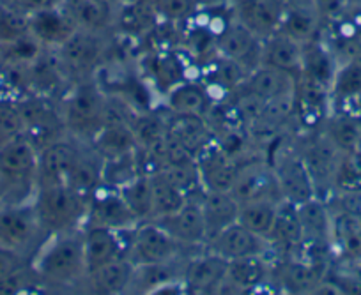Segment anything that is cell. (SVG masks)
I'll return each mask as SVG.
<instances>
[{
    "label": "cell",
    "instance_id": "obj_1",
    "mask_svg": "<svg viewBox=\"0 0 361 295\" xmlns=\"http://www.w3.org/2000/svg\"><path fill=\"white\" fill-rule=\"evenodd\" d=\"M32 270L37 280L50 287H73L85 280V256H83L82 230L57 232L36 249Z\"/></svg>",
    "mask_w": 361,
    "mask_h": 295
},
{
    "label": "cell",
    "instance_id": "obj_2",
    "mask_svg": "<svg viewBox=\"0 0 361 295\" xmlns=\"http://www.w3.org/2000/svg\"><path fill=\"white\" fill-rule=\"evenodd\" d=\"M89 199L66 182L41 184L34 191L32 206L44 232L57 234L85 225Z\"/></svg>",
    "mask_w": 361,
    "mask_h": 295
},
{
    "label": "cell",
    "instance_id": "obj_3",
    "mask_svg": "<svg viewBox=\"0 0 361 295\" xmlns=\"http://www.w3.org/2000/svg\"><path fill=\"white\" fill-rule=\"evenodd\" d=\"M36 144L25 134L0 144V184L4 187V202L32 200L37 187Z\"/></svg>",
    "mask_w": 361,
    "mask_h": 295
},
{
    "label": "cell",
    "instance_id": "obj_4",
    "mask_svg": "<svg viewBox=\"0 0 361 295\" xmlns=\"http://www.w3.org/2000/svg\"><path fill=\"white\" fill-rule=\"evenodd\" d=\"M109 99L96 82L83 80L68 92L64 101L66 127L78 137H89L105 124Z\"/></svg>",
    "mask_w": 361,
    "mask_h": 295
},
{
    "label": "cell",
    "instance_id": "obj_5",
    "mask_svg": "<svg viewBox=\"0 0 361 295\" xmlns=\"http://www.w3.org/2000/svg\"><path fill=\"white\" fill-rule=\"evenodd\" d=\"M43 232L32 200L0 202V246L29 256L30 251L37 249V241Z\"/></svg>",
    "mask_w": 361,
    "mask_h": 295
},
{
    "label": "cell",
    "instance_id": "obj_6",
    "mask_svg": "<svg viewBox=\"0 0 361 295\" xmlns=\"http://www.w3.org/2000/svg\"><path fill=\"white\" fill-rule=\"evenodd\" d=\"M267 163L275 173L276 186H279L282 200L293 203V206H300V203L317 196L314 180L305 166L300 151L282 147L276 151L275 158Z\"/></svg>",
    "mask_w": 361,
    "mask_h": 295
},
{
    "label": "cell",
    "instance_id": "obj_7",
    "mask_svg": "<svg viewBox=\"0 0 361 295\" xmlns=\"http://www.w3.org/2000/svg\"><path fill=\"white\" fill-rule=\"evenodd\" d=\"M180 244L166 234L154 220L142 221L131 230V241L128 246V256L135 265H152V263L173 262Z\"/></svg>",
    "mask_w": 361,
    "mask_h": 295
},
{
    "label": "cell",
    "instance_id": "obj_8",
    "mask_svg": "<svg viewBox=\"0 0 361 295\" xmlns=\"http://www.w3.org/2000/svg\"><path fill=\"white\" fill-rule=\"evenodd\" d=\"M85 225L106 227L117 232H131L138 225V220L128 209L119 191L102 186L90 194Z\"/></svg>",
    "mask_w": 361,
    "mask_h": 295
},
{
    "label": "cell",
    "instance_id": "obj_9",
    "mask_svg": "<svg viewBox=\"0 0 361 295\" xmlns=\"http://www.w3.org/2000/svg\"><path fill=\"white\" fill-rule=\"evenodd\" d=\"M228 260L216 251H207L190 260L180 272L183 288L190 294H213L224 288Z\"/></svg>",
    "mask_w": 361,
    "mask_h": 295
},
{
    "label": "cell",
    "instance_id": "obj_10",
    "mask_svg": "<svg viewBox=\"0 0 361 295\" xmlns=\"http://www.w3.org/2000/svg\"><path fill=\"white\" fill-rule=\"evenodd\" d=\"M202 186L209 191H232L238 179L239 163L218 145L216 140L197 154Z\"/></svg>",
    "mask_w": 361,
    "mask_h": 295
},
{
    "label": "cell",
    "instance_id": "obj_11",
    "mask_svg": "<svg viewBox=\"0 0 361 295\" xmlns=\"http://www.w3.org/2000/svg\"><path fill=\"white\" fill-rule=\"evenodd\" d=\"M239 203L257 199L282 200L275 173L267 161L239 163L238 179L231 191Z\"/></svg>",
    "mask_w": 361,
    "mask_h": 295
},
{
    "label": "cell",
    "instance_id": "obj_12",
    "mask_svg": "<svg viewBox=\"0 0 361 295\" xmlns=\"http://www.w3.org/2000/svg\"><path fill=\"white\" fill-rule=\"evenodd\" d=\"M199 199H188L186 206L180 207L177 213L154 220L180 246H199L206 244L207 241L206 220H204Z\"/></svg>",
    "mask_w": 361,
    "mask_h": 295
},
{
    "label": "cell",
    "instance_id": "obj_13",
    "mask_svg": "<svg viewBox=\"0 0 361 295\" xmlns=\"http://www.w3.org/2000/svg\"><path fill=\"white\" fill-rule=\"evenodd\" d=\"M287 0H234V18L259 39L280 29Z\"/></svg>",
    "mask_w": 361,
    "mask_h": 295
},
{
    "label": "cell",
    "instance_id": "obj_14",
    "mask_svg": "<svg viewBox=\"0 0 361 295\" xmlns=\"http://www.w3.org/2000/svg\"><path fill=\"white\" fill-rule=\"evenodd\" d=\"M206 244L211 251L220 253L227 260L241 256H266L271 249L267 239L259 237L238 221L213 235Z\"/></svg>",
    "mask_w": 361,
    "mask_h": 295
},
{
    "label": "cell",
    "instance_id": "obj_15",
    "mask_svg": "<svg viewBox=\"0 0 361 295\" xmlns=\"http://www.w3.org/2000/svg\"><path fill=\"white\" fill-rule=\"evenodd\" d=\"M123 232L112 230L106 227L85 225L82 230L83 256H85L87 274L96 270L98 267L128 255L126 246L121 239Z\"/></svg>",
    "mask_w": 361,
    "mask_h": 295
},
{
    "label": "cell",
    "instance_id": "obj_16",
    "mask_svg": "<svg viewBox=\"0 0 361 295\" xmlns=\"http://www.w3.org/2000/svg\"><path fill=\"white\" fill-rule=\"evenodd\" d=\"M82 156V149L66 140H54L44 145L37 158V186L68 182L73 168Z\"/></svg>",
    "mask_w": 361,
    "mask_h": 295
},
{
    "label": "cell",
    "instance_id": "obj_17",
    "mask_svg": "<svg viewBox=\"0 0 361 295\" xmlns=\"http://www.w3.org/2000/svg\"><path fill=\"white\" fill-rule=\"evenodd\" d=\"M300 154L314 180L315 191L335 184L336 168H338L342 152L324 133L307 142L305 147L300 149Z\"/></svg>",
    "mask_w": 361,
    "mask_h": 295
},
{
    "label": "cell",
    "instance_id": "obj_18",
    "mask_svg": "<svg viewBox=\"0 0 361 295\" xmlns=\"http://www.w3.org/2000/svg\"><path fill=\"white\" fill-rule=\"evenodd\" d=\"M260 41L262 39H259L252 30L246 29L235 18L214 34V48L220 57L241 62L246 68H248L250 57L260 58V50H262Z\"/></svg>",
    "mask_w": 361,
    "mask_h": 295
},
{
    "label": "cell",
    "instance_id": "obj_19",
    "mask_svg": "<svg viewBox=\"0 0 361 295\" xmlns=\"http://www.w3.org/2000/svg\"><path fill=\"white\" fill-rule=\"evenodd\" d=\"M90 147L102 159H116L137 154L138 142L130 120H106L90 138Z\"/></svg>",
    "mask_w": 361,
    "mask_h": 295
},
{
    "label": "cell",
    "instance_id": "obj_20",
    "mask_svg": "<svg viewBox=\"0 0 361 295\" xmlns=\"http://www.w3.org/2000/svg\"><path fill=\"white\" fill-rule=\"evenodd\" d=\"M29 34L41 46H61L76 30L75 23L69 20L61 6L43 9L27 16Z\"/></svg>",
    "mask_w": 361,
    "mask_h": 295
},
{
    "label": "cell",
    "instance_id": "obj_21",
    "mask_svg": "<svg viewBox=\"0 0 361 295\" xmlns=\"http://www.w3.org/2000/svg\"><path fill=\"white\" fill-rule=\"evenodd\" d=\"M62 62L75 71H87L102 58L105 44L102 34L76 29L61 46L57 48Z\"/></svg>",
    "mask_w": 361,
    "mask_h": 295
},
{
    "label": "cell",
    "instance_id": "obj_22",
    "mask_svg": "<svg viewBox=\"0 0 361 295\" xmlns=\"http://www.w3.org/2000/svg\"><path fill=\"white\" fill-rule=\"evenodd\" d=\"M61 8L76 29L105 32L116 20L114 0H62Z\"/></svg>",
    "mask_w": 361,
    "mask_h": 295
},
{
    "label": "cell",
    "instance_id": "obj_23",
    "mask_svg": "<svg viewBox=\"0 0 361 295\" xmlns=\"http://www.w3.org/2000/svg\"><path fill=\"white\" fill-rule=\"evenodd\" d=\"M243 87L255 94L257 97H260L262 101H271L276 97L296 94L298 76L273 68V65L259 64L250 71Z\"/></svg>",
    "mask_w": 361,
    "mask_h": 295
},
{
    "label": "cell",
    "instance_id": "obj_24",
    "mask_svg": "<svg viewBox=\"0 0 361 295\" xmlns=\"http://www.w3.org/2000/svg\"><path fill=\"white\" fill-rule=\"evenodd\" d=\"M321 18L322 16L319 9L315 8L314 0H305V2L287 0L279 30L305 44L315 39L319 25H321Z\"/></svg>",
    "mask_w": 361,
    "mask_h": 295
},
{
    "label": "cell",
    "instance_id": "obj_25",
    "mask_svg": "<svg viewBox=\"0 0 361 295\" xmlns=\"http://www.w3.org/2000/svg\"><path fill=\"white\" fill-rule=\"evenodd\" d=\"M166 134L179 142L197 158L204 147L214 140L213 131L206 123L204 115H190V113H170L165 119Z\"/></svg>",
    "mask_w": 361,
    "mask_h": 295
},
{
    "label": "cell",
    "instance_id": "obj_26",
    "mask_svg": "<svg viewBox=\"0 0 361 295\" xmlns=\"http://www.w3.org/2000/svg\"><path fill=\"white\" fill-rule=\"evenodd\" d=\"M200 207H202L204 220H206L207 241L218 232L227 228L228 225L235 223L239 216V200L231 191H209L204 189L200 196ZM206 241V242H207Z\"/></svg>",
    "mask_w": 361,
    "mask_h": 295
},
{
    "label": "cell",
    "instance_id": "obj_27",
    "mask_svg": "<svg viewBox=\"0 0 361 295\" xmlns=\"http://www.w3.org/2000/svg\"><path fill=\"white\" fill-rule=\"evenodd\" d=\"M296 211L303 230V246L322 248L333 241V218L317 196L296 206Z\"/></svg>",
    "mask_w": 361,
    "mask_h": 295
},
{
    "label": "cell",
    "instance_id": "obj_28",
    "mask_svg": "<svg viewBox=\"0 0 361 295\" xmlns=\"http://www.w3.org/2000/svg\"><path fill=\"white\" fill-rule=\"evenodd\" d=\"M262 50H260V64L273 65L282 71L300 75L301 57H303V44L293 39L287 34L276 30L275 34L264 37Z\"/></svg>",
    "mask_w": 361,
    "mask_h": 295
},
{
    "label": "cell",
    "instance_id": "obj_29",
    "mask_svg": "<svg viewBox=\"0 0 361 295\" xmlns=\"http://www.w3.org/2000/svg\"><path fill=\"white\" fill-rule=\"evenodd\" d=\"M137 265L130 256H121L87 274L85 280L96 291L102 294H123L133 287Z\"/></svg>",
    "mask_w": 361,
    "mask_h": 295
},
{
    "label": "cell",
    "instance_id": "obj_30",
    "mask_svg": "<svg viewBox=\"0 0 361 295\" xmlns=\"http://www.w3.org/2000/svg\"><path fill=\"white\" fill-rule=\"evenodd\" d=\"M322 263L314 260L290 258L279 265L276 280L279 284L293 294H312L315 287L322 281Z\"/></svg>",
    "mask_w": 361,
    "mask_h": 295
},
{
    "label": "cell",
    "instance_id": "obj_31",
    "mask_svg": "<svg viewBox=\"0 0 361 295\" xmlns=\"http://www.w3.org/2000/svg\"><path fill=\"white\" fill-rule=\"evenodd\" d=\"M267 277L269 265L266 256H241L228 260L224 287L234 288L235 291H253L266 284Z\"/></svg>",
    "mask_w": 361,
    "mask_h": 295
},
{
    "label": "cell",
    "instance_id": "obj_32",
    "mask_svg": "<svg viewBox=\"0 0 361 295\" xmlns=\"http://www.w3.org/2000/svg\"><path fill=\"white\" fill-rule=\"evenodd\" d=\"M271 248H282L286 251H296L303 246V230H301L300 218H298L296 206L280 200L279 214H276L275 227L267 237Z\"/></svg>",
    "mask_w": 361,
    "mask_h": 295
},
{
    "label": "cell",
    "instance_id": "obj_33",
    "mask_svg": "<svg viewBox=\"0 0 361 295\" xmlns=\"http://www.w3.org/2000/svg\"><path fill=\"white\" fill-rule=\"evenodd\" d=\"M280 200L275 199H257L243 202L239 206L238 223L248 228L259 237L267 239L271 235V230L275 227L276 214H279Z\"/></svg>",
    "mask_w": 361,
    "mask_h": 295
},
{
    "label": "cell",
    "instance_id": "obj_34",
    "mask_svg": "<svg viewBox=\"0 0 361 295\" xmlns=\"http://www.w3.org/2000/svg\"><path fill=\"white\" fill-rule=\"evenodd\" d=\"M336 65L333 55L322 44L308 41L303 44V57H301V71L298 76L319 83V85L331 89L335 78Z\"/></svg>",
    "mask_w": 361,
    "mask_h": 295
},
{
    "label": "cell",
    "instance_id": "obj_35",
    "mask_svg": "<svg viewBox=\"0 0 361 295\" xmlns=\"http://www.w3.org/2000/svg\"><path fill=\"white\" fill-rule=\"evenodd\" d=\"M209 96L204 87L193 82H180L166 94V108L170 113L206 115L209 112Z\"/></svg>",
    "mask_w": 361,
    "mask_h": 295
},
{
    "label": "cell",
    "instance_id": "obj_36",
    "mask_svg": "<svg viewBox=\"0 0 361 295\" xmlns=\"http://www.w3.org/2000/svg\"><path fill=\"white\" fill-rule=\"evenodd\" d=\"M152 189V220L169 216V214L177 213L180 207H185L188 202L185 191L173 186L163 172L149 173Z\"/></svg>",
    "mask_w": 361,
    "mask_h": 295
},
{
    "label": "cell",
    "instance_id": "obj_37",
    "mask_svg": "<svg viewBox=\"0 0 361 295\" xmlns=\"http://www.w3.org/2000/svg\"><path fill=\"white\" fill-rule=\"evenodd\" d=\"M117 191L138 223L152 220V189L149 173H140Z\"/></svg>",
    "mask_w": 361,
    "mask_h": 295
},
{
    "label": "cell",
    "instance_id": "obj_38",
    "mask_svg": "<svg viewBox=\"0 0 361 295\" xmlns=\"http://www.w3.org/2000/svg\"><path fill=\"white\" fill-rule=\"evenodd\" d=\"M333 241L347 256L361 258V216L343 213L333 218Z\"/></svg>",
    "mask_w": 361,
    "mask_h": 295
},
{
    "label": "cell",
    "instance_id": "obj_39",
    "mask_svg": "<svg viewBox=\"0 0 361 295\" xmlns=\"http://www.w3.org/2000/svg\"><path fill=\"white\" fill-rule=\"evenodd\" d=\"M335 99L340 103L353 101L354 97L361 94V61L353 58L342 68H336L335 78H333L331 89H329Z\"/></svg>",
    "mask_w": 361,
    "mask_h": 295
},
{
    "label": "cell",
    "instance_id": "obj_40",
    "mask_svg": "<svg viewBox=\"0 0 361 295\" xmlns=\"http://www.w3.org/2000/svg\"><path fill=\"white\" fill-rule=\"evenodd\" d=\"M135 138L138 142V151H149L161 144L166 137V123L154 113H140L130 120Z\"/></svg>",
    "mask_w": 361,
    "mask_h": 295
},
{
    "label": "cell",
    "instance_id": "obj_41",
    "mask_svg": "<svg viewBox=\"0 0 361 295\" xmlns=\"http://www.w3.org/2000/svg\"><path fill=\"white\" fill-rule=\"evenodd\" d=\"M27 270V255L0 246V291H15Z\"/></svg>",
    "mask_w": 361,
    "mask_h": 295
},
{
    "label": "cell",
    "instance_id": "obj_42",
    "mask_svg": "<svg viewBox=\"0 0 361 295\" xmlns=\"http://www.w3.org/2000/svg\"><path fill=\"white\" fill-rule=\"evenodd\" d=\"M324 134L336 145L340 152H349L360 145L361 126L353 117L338 115L329 123Z\"/></svg>",
    "mask_w": 361,
    "mask_h": 295
},
{
    "label": "cell",
    "instance_id": "obj_43",
    "mask_svg": "<svg viewBox=\"0 0 361 295\" xmlns=\"http://www.w3.org/2000/svg\"><path fill=\"white\" fill-rule=\"evenodd\" d=\"M29 34V22L15 6L0 2V46L11 44Z\"/></svg>",
    "mask_w": 361,
    "mask_h": 295
},
{
    "label": "cell",
    "instance_id": "obj_44",
    "mask_svg": "<svg viewBox=\"0 0 361 295\" xmlns=\"http://www.w3.org/2000/svg\"><path fill=\"white\" fill-rule=\"evenodd\" d=\"M158 18L152 4L145 2V0H135L130 6L123 9L121 15H116V20L123 23L130 32H147L152 25L154 20Z\"/></svg>",
    "mask_w": 361,
    "mask_h": 295
},
{
    "label": "cell",
    "instance_id": "obj_45",
    "mask_svg": "<svg viewBox=\"0 0 361 295\" xmlns=\"http://www.w3.org/2000/svg\"><path fill=\"white\" fill-rule=\"evenodd\" d=\"M335 186L349 193L361 191V149L342 152L338 168H336Z\"/></svg>",
    "mask_w": 361,
    "mask_h": 295
},
{
    "label": "cell",
    "instance_id": "obj_46",
    "mask_svg": "<svg viewBox=\"0 0 361 295\" xmlns=\"http://www.w3.org/2000/svg\"><path fill=\"white\" fill-rule=\"evenodd\" d=\"M250 75V69L243 65L241 62L232 61V58L220 57V62L214 69V80L220 87L225 89H241L245 85L246 78Z\"/></svg>",
    "mask_w": 361,
    "mask_h": 295
},
{
    "label": "cell",
    "instance_id": "obj_47",
    "mask_svg": "<svg viewBox=\"0 0 361 295\" xmlns=\"http://www.w3.org/2000/svg\"><path fill=\"white\" fill-rule=\"evenodd\" d=\"M27 133V123L22 108L9 103H0V144Z\"/></svg>",
    "mask_w": 361,
    "mask_h": 295
},
{
    "label": "cell",
    "instance_id": "obj_48",
    "mask_svg": "<svg viewBox=\"0 0 361 295\" xmlns=\"http://www.w3.org/2000/svg\"><path fill=\"white\" fill-rule=\"evenodd\" d=\"M151 4L156 15L163 20H169V22L188 20L199 9L193 0H152Z\"/></svg>",
    "mask_w": 361,
    "mask_h": 295
},
{
    "label": "cell",
    "instance_id": "obj_49",
    "mask_svg": "<svg viewBox=\"0 0 361 295\" xmlns=\"http://www.w3.org/2000/svg\"><path fill=\"white\" fill-rule=\"evenodd\" d=\"M62 0H15V8L25 16L32 15V13L43 11V9L55 8L61 6Z\"/></svg>",
    "mask_w": 361,
    "mask_h": 295
},
{
    "label": "cell",
    "instance_id": "obj_50",
    "mask_svg": "<svg viewBox=\"0 0 361 295\" xmlns=\"http://www.w3.org/2000/svg\"><path fill=\"white\" fill-rule=\"evenodd\" d=\"M315 8L322 15H335L340 8L343 6V0H314Z\"/></svg>",
    "mask_w": 361,
    "mask_h": 295
},
{
    "label": "cell",
    "instance_id": "obj_51",
    "mask_svg": "<svg viewBox=\"0 0 361 295\" xmlns=\"http://www.w3.org/2000/svg\"><path fill=\"white\" fill-rule=\"evenodd\" d=\"M197 8H214V6L225 4V0H193Z\"/></svg>",
    "mask_w": 361,
    "mask_h": 295
},
{
    "label": "cell",
    "instance_id": "obj_52",
    "mask_svg": "<svg viewBox=\"0 0 361 295\" xmlns=\"http://www.w3.org/2000/svg\"><path fill=\"white\" fill-rule=\"evenodd\" d=\"M353 43H354V46H356L357 54L361 55V27H357L356 32L353 34Z\"/></svg>",
    "mask_w": 361,
    "mask_h": 295
},
{
    "label": "cell",
    "instance_id": "obj_53",
    "mask_svg": "<svg viewBox=\"0 0 361 295\" xmlns=\"http://www.w3.org/2000/svg\"><path fill=\"white\" fill-rule=\"evenodd\" d=\"M0 202H4V187L0 184Z\"/></svg>",
    "mask_w": 361,
    "mask_h": 295
},
{
    "label": "cell",
    "instance_id": "obj_54",
    "mask_svg": "<svg viewBox=\"0 0 361 295\" xmlns=\"http://www.w3.org/2000/svg\"><path fill=\"white\" fill-rule=\"evenodd\" d=\"M4 61V57H2V48H0V62Z\"/></svg>",
    "mask_w": 361,
    "mask_h": 295
}]
</instances>
